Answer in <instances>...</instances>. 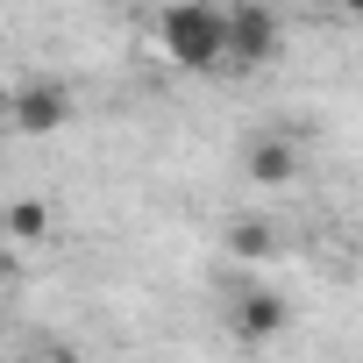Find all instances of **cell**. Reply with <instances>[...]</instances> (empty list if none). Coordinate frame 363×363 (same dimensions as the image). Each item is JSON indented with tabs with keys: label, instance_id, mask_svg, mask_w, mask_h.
Returning <instances> with one entry per match:
<instances>
[{
	"label": "cell",
	"instance_id": "obj_1",
	"mask_svg": "<svg viewBox=\"0 0 363 363\" xmlns=\"http://www.w3.org/2000/svg\"><path fill=\"white\" fill-rule=\"evenodd\" d=\"M157 43L171 65L186 72H221L228 65V8H200V0H178L157 15Z\"/></svg>",
	"mask_w": 363,
	"mask_h": 363
},
{
	"label": "cell",
	"instance_id": "obj_2",
	"mask_svg": "<svg viewBox=\"0 0 363 363\" xmlns=\"http://www.w3.org/2000/svg\"><path fill=\"white\" fill-rule=\"evenodd\" d=\"M8 121H15L22 135H57V128L72 121V86H65V79H50V72L22 79V86L8 93Z\"/></svg>",
	"mask_w": 363,
	"mask_h": 363
},
{
	"label": "cell",
	"instance_id": "obj_3",
	"mask_svg": "<svg viewBox=\"0 0 363 363\" xmlns=\"http://www.w3.org/2000/svg\"><path fill=\"white\" fill-rule=\"evenodd\" d=\"M285 43V22L271 8H257V0H242V8H228V72H257L271 65Z\"/></svg>",
	"mask_w": 363,
	"mask_h": 363
},
{
	"label": "cell",
	"instance_id": "obj_4",
	"mask_svg": "<svg viewBox=\"0 0 363 363\" xmlns=\"http://www.w3.org/2000/svg\"><path fill=\"white\" fill-rule=\"evenodd\" d=\"M285 320H292L285 292H271V285H235L228 292V335L235 342H271V335H285Z\"/></svg>",
	"mask_w": 363,
	"mask_h": 363
},
{
	"label": "cell",
	"instance_id": "obj_5",
	"mask_svg": "<svg viewBox=\"0 0 363 363\" xmlns=\"http://www.w3.org/2000/svg\"><path fill=\"white\" fill-rule=\"evenodd\" d=\"M242 171L257 178V186H292V178H299V143L285 128H271V135H257L242 150Z\"/></svg>",
	"mask_w": 363,
	"mask_h": 363
},
{
	"label": "cell",
	"instance_id": "obj_6",
	"mask_svg": "<svg viewBox=\"0 0 363 363\" xmlns=\"http://www.w3.org/2000/svg\"><path fill=\"white\" fill-rule=\"evenodd\" d=\"M228 250L257 264V257H271V250H278V235H271V221H257V214H242V221H228Z\"/></svg>",
	"mask_w": 363,
	"mask_h": 363
},
{
	"label": "cell",
	"instance_id": "obj_7",
	"mask_svg": "<svg viewBox=\"0 0 363 363\" xmlns=\"http://www.w3.org/2000/svg\"><path fill=\"white\" fill-rule=\"evenodd\" d=\"M8 235L15 242H43L50 235V207L43 200H8Z\"/></svg>",
	"mask_w": 363,
	"mask_h": 363
},
{
	"label": "cell",
	"instance_id": "obj_8",
	"mask_svg": "<svg viewBox=\"0 0 363 363\" xmlns=\"http://www.w3.org/2000/svg\"><path fill=\"white\" fill-rule=\"evenodd\" d=\"M15 363H79V349H65V342H50V349H22Z\"/></svg>",
	"mask_w": 363,
	"mask_h": 363
}]
</instances>
